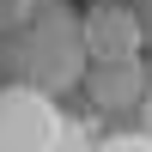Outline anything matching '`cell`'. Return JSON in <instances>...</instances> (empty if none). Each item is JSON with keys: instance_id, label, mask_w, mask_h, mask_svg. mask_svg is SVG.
<instances>
[{"instance_id": "8", "label": "cell", "mask_w": 152, "mask_h": 152, "mask_svg": "<svg viewBox=\"0 0 152 152\" xmlns=\"http://www.w3.org/2000/svg\"><path fill=\"white\" fill-rule=\"evenodd\" d=\"M128 6H134V18H140V37L152 43V0H128Z\"/></svg>"}, {"instance_id": "5", "label": "cell", "mask_w": 152, "mask_h": 152, "mask_svg": "<svg viewBox=\"0 0 152 152\" xmlns=\"http://www.w3.org/2000/svg\"><path fill=\"white\" fill-rule=\"evenodd\" d=\"M31 12H37V0H0V37H12Z\"/></svg>"}, {"instance_id": "1", "label": "cell", "mask_w": 152, "mask_h": 152, "mask_svg": "<svg viewBox=\"0 0 152 152\" xmlns=\"http://www.w3.org/2000/svg\"><path fill=\"white\" fill-rule=\"evenodd\" d=\"M0 61L49 97L85 85V61H91L85 55V12H73L67 0H37L31 18L12 37H0Z\"/></svg>"}, {"instance_id": "2", "label": "cell", "mask_w": 152, "mask_h": 152, "mask_svg": "<svg viewBox=\"0 0 152 152\" xmlns=\"http://www.w3.org/2000/svg\"><path fill=\"white\" fill-rule=\"evenodd\" d=\"M67 116L55 110V97L37 85L12 79L0 85V152H55Z\"/></svg>"}, {"instance_id": "7", "label": "cell", "mask_w": 152, "mask_h": 152, "mask_svg": "<svg viewBox=\"0 0 152 152\" xmlns=\"http://www.w3.org/2000/svg\"><path fill=\"white\" fill-rule=\"evenodd\" d=\"M55 152H91V140H85V128H61Z\"/></svg>"}, {"instance_id": "3", "label": "cell", "mask_w": 152, "mask_h": 152, "mask_svg": "<svg viewBox=\"0 0 152 152\" xmlns=\"http://www.w3.org/2000/svg\"><path fill=\"white\" fill-rule=\"evenodd\" d=\"M140 49H146V37H140V18H134L128 0L85 6V55L91 61H134Z\"/></svg>"}, {"instance_id": "6", "label": "cell", "mask_w": 152, "mask_h": 152, "mask_svg": "<svg viewBox=\"0 0 152 152\" xmlns=\"http://www.w3.org/2000/svg\"><path fill=\"white\" fill-rule=\"evenodd\" d=\"M91 152H152V140H146V134H116V140H104Z\"/></svg>"}, {"instance_id": "4", "label": "cell", "mask_w": 152, "mask_h": 152, "mask_svg": "<svg viewBox=\"0 0 152 152\" xmlns=\"http://www.w3.org/2000/svg\"><path fill=\"white\" fill-rule=\"evenodd\" d=\"M146 61H91L85 67V97H91L97 110H140L146 104Z\"/></svg>"}]
</instances>
